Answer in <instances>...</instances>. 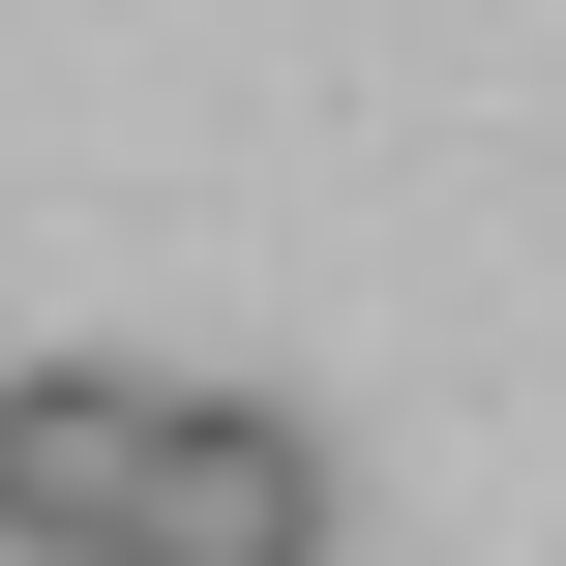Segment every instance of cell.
<instances>
[{
  "label": "cell",
  "mask_w": 566,
  "mask_h": 566,
  "mask_svg": "<svg viewBox=\"0 0 566 566\" xmlns=\"http://www.w3.org/2000/svg\"><path fill=\"white\" fill-rule=\"evenodd\" d=\"M149 448H179V388H149V358H0V566H119Z\"/></svg>",
  "instance_id": "obj_1"
},
{
  "label": "cell",
  "mask_w": 566,
  "mask_h": 566,
  "mask_svg": "<svg viewBox=\"0 0 566 566\" xmlns=\"http://www.w3.org/2000/svg\"><path fill=\"white\" fill-rule=\"evenodd\" d=\"M119 566H328V448H298L269 388H179V448H149Z\"/></svg>",
  "instance_id": "obj_2"
}]
</instances>
